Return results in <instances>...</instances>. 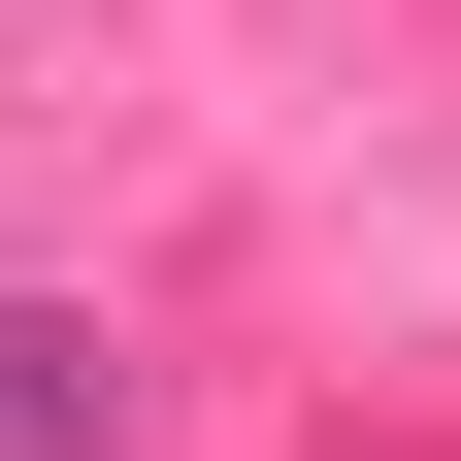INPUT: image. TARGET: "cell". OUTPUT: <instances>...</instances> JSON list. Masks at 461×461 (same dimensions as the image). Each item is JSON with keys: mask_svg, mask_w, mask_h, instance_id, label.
Listing matches in <instances>:
<instances>
[{"mask_svg": "<svg viewBox=\"0 0 461 461\" xmlns=\"http://www.w3.org/2000/svg\"><path fill=\"white\" fill-rule=\"evenodd\" d=\"M0 461H132V330H67V297H0Z\"/></svg>", "mask_w": 461, "mask_h": 461, "instance_id": "cell-1", "label": "cell"}]
</instances>
